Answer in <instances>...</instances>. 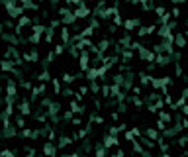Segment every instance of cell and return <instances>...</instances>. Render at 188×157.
<instances>
[{
    "label": "cell",
    "instance_id": "cell-15",
    "mask_svg": "<svg viewBox=\"0 0 188 157\" xmlns=\"http://www.w3.org/2000/svg\"><path fill=\"white\" fill-rule=\"evenodd\" d=\"M182 98H184V100H188V89H184V90H182Z\"/></svg>",
    "mask_w": 188,
    "mask_h": 157
},
{
    "label": "cell",
    "instance_id": "cell-1",
    "mask_svg": "<svg viewBox=\"0 0 188 157\" xmlns=\"http://www.w3.org/2000/svg\"><path fill=\"white\" fill-rule=\"evenodd\" d=\"M73 14H74V18H77V20H82V18H86V16L90 14V8L84 6V4H80V6H77L73 10Z\"/></svg>",
    "mask_w": 188,
    "mask_h": 157
},
{
    "label": "cell",
    "instance_id": "cell-5",
    "mask_svg": "<svg viewBox=\"0 0 188 157\" xmlns=\"http://www.w3.org/2000/svg\"><path fill=\"white\" fill-rule=\"evenodd\" d=\"M20 110H22V114H24V116H28L30 112H31V110H30V102H22V106H20Z\"/></svg>",
    "mask_w": 188,
    "mask_h": 157
},
{
    "label": "cell",
    "instance_id": "cell-10",
    "mask_svg": "<svg viewBox=\"0 0 188 157\" xmlns=\"http://www.w3.org/2000/svg\"><path fill=\"white\" fill-rule=\"evenodd\" d=\"M67 4H71V6H80L82 4V0H65Z\"/></svg>",
    "mask_w": 188,
    "mask_h": 157
},
{
    "label": "cell",
    "instance_id": "cell-8",
    "mask_svg": "<svg viewBox=\"0 0 188 157\" xmlns=\"http://www.w3.org/2000/svg\"><path fill=\"white\" fill-rule=\"evenodd\" d=\"M176 45H178V47H184V45H186L184 35H176Z\"/></svg>",
    "mask_w": 188,
    "mask_h": 157
},
{
    "label": "cell",
    "instance_id": "cell-9",
    "mask_svg": "<svg viewBox=\"0 0 188 157\" xmlns=\"http://www.w3.org/2000/svg\"><path fill=\"white\" fill-rule=\"evenodd\" d=\"M73 81H74V77H73V75H69V73H65V75H63V83H73Z\"/></svg>",
    "mask_w": 188,
    "mask_h": 157
},
{
    "label": "cell",
    "instance_id": "cell-2",
    "mask_svg": "<svg viewBox=\"0 0 188 157\" xmlns=\"http://www.w3.org/2000/svg\"><path fill=\"white\" fill-rule=\"evenodd\" d=\"M106 147H110V145H118V138L114 136V134H112V136H110V134H108V136H106Z\"/></svg>",
    "mask_w": 188,
    "mask_h": 157
},
{
    "label": "cell",
    "instance_id": "cell-16",
    "mask_svg": "<svg viewBox=\"0 0 188 157\" xmlns=\"http://www.w3.org/2000/svg\"><path fill=\"white\" fill-rule=\"evenodd\" d=\"M182 128L188 130V118H186V120H182Z\"/></svg>",
    "mask_w": 188,
    "mask_h": 157
},
{
    "label": "cell",
    "instance_id": "cell-7",
    "mask_svg": "<svg viewBox=\"0 0 188 157\" xmlns=\"http://www.w3.org/2000/svg\"><path fill=\"white\" fill-rule=\"evenodd\" d=\"M147 136H149V139H157L159 134H157V130H147Z\"/></svg>",
    "mask_w": 188,
    "mask_h": 157
},
{
    "label": "cell",
    "instance_id": "cell-13",
    "mask_svg": "<svg viewBox=\"0 0 188 157\" xmlns=\"http://www.w3.org/2000/svg\"><path fill=\"white\" fill-rule=\"evenodd\" d=\"M155 12H157V16H163V14H165V8L159 6V8H155Z\"/></svg>",
    "mask_w": 188,
    "mask_h": 157
},
{
    "label": "cell",
    "instance_id": "cell-6",
    "mask_svg": "<svg viewBox=\"0 0 188 157\" xmlns=\"http://www.w3.org/2000/svg\"><path fill=\"white\" fill-rule=\"evenodd\" d=\"M39 81L41 83H45V81H51V75H49V71H43L39 75Z\"/></svg>",
    "mask_w": 188,
    "mask_h": 157
},
{
    "label": "cell",
    "instance_id": "cell-11",
    "mask_svg": "<svg viewBox=\"0 0 188 157\" xmlns=\"http://www.w3.org/2000/svg\"><path fill=\"white\" fill-rule=\"evenodd\" d=\"M63 51H65V47H63V45H55V51H53V53H55V55H61Z\"/></svg>",
    "mask_w": 188,
    "mask_h": 157
},
{
    "label": "cell",
    "instance_id": "cell-4",
    "mask_svg": "<svg viewBox=\"0 0 188 157\" xmlns=\"http://www.w3.org/2000/svg\"><path fill=\"white\" fill-rule=\"evenodd\" d=\"M55 151H57V149L53 147V145H51L49 142L45 143V147H43V153H45V155H47V153H49V155H53V153H55Z\"/></svg>",
    "mask_w": 188,
    "mask_h": 157
},
{
    "label": "cell",
    "instance_id": "cell-17",
    "mask_svg": "<svg viewBox=\"0 0 188 157\" xmlns=\"http://www.w3.org/2000/svg\"><path fill=\"white\" fill-rule=\"evenodd\" d=\"M170 2H173V4H182L184 0H170Z\"/></svg>",
    "mask_w": 188,
    "mask_h": 157
},
{
    "label": "cell",
    "instance_id": "cell-12",
    "mask_svg": "<svg viewBox=\"0 0 188 157\" xmlns=\"http://www.w3.org/2000/svg\"><path fill=\"white\" fill-rule=\"evenodd\" d=\"M180 108H182V114H186V116H188V104H186V102H184V104H182Z\"/></svg>",
    "mask_w": 188,
    "mask_h": 157
},
{
    "label": "cell",
    "instance_id": "cell-14",
    "mask_svg": "<svg viewBox=\"0 0 188 157\" xmlns=\"http://www.w3.org/2000/svg\"><path fill=\"white\" fill-rule=\"evenodd\" d=\"M73 126H80V116L78 118H73Z\"/></svg>",
    "mask_w": 188,
    "mask_h": 157
},
{
    "label": "cell",
    "instance_id": "cell-3",
    "mask_svg": "<svg viewBox=\"0 0 188 157\" xmlns=\"http://www.w3.org/2000/svg\"><path fill=\"white\" fill-rule=\"evenodd\" d=\"M69 143H73V138H61V139H59V147H67V145Z\"/></svg>",
    "mask_w": 188,
    "mask_h": 157
}]
</instances>
